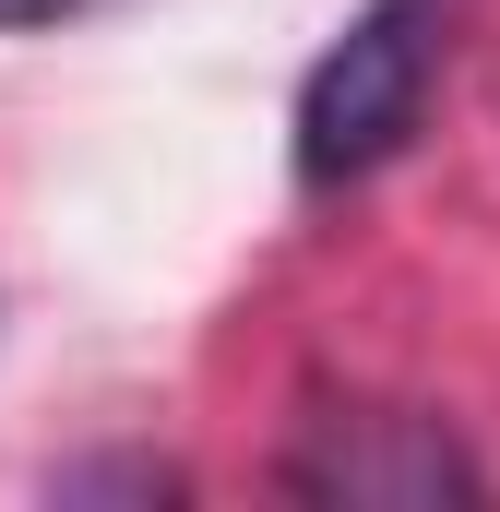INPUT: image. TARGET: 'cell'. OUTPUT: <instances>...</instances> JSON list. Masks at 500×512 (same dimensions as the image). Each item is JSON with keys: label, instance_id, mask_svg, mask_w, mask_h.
<instances>
[{"label": "cell", "instance_id": "3957f363", "mask_svg": "<svg viewBox=\"0 0 500 512\" xmlns=\"http://www.w3.org/2000/svg\"><path fill=\"white\" fill-rule=\"evenodd\" d=\"M60 12H84V0H0V36H24V24H60Z\"/></svg>", "mask_w": 500, "mask_h": 512}, {"label": "cell", "instance_id": "7a4b0ae2", "mask_svg": "<svg viewBox=\"0 0 500 512\" xmlns=\"http://www.w3.org/2000/svg\"><path fill=\"white\" fill-rule=\"evenodd\" d=\"M286 489L298 501H489V477L453 453V429L441 417H322V441L286 465Z\"/></svg>", "mask_w": 500, "mask_h": 512}, {"label": "cell", "instance_id": "6da1fadb", "mask_svg": "<svg viewBox=\"0 0 500 512\" xmlns=\"http://www.w3.org/2000/svg\"><path fill=\"white\" fill-rule=\"evenodd\" d=\"M441 48H453V0H358L346 36L298 84V191H346V179L393 167L429 120Z\"/></svg>", "mask_w": 500, "mask_h": 512}]
</instances>
